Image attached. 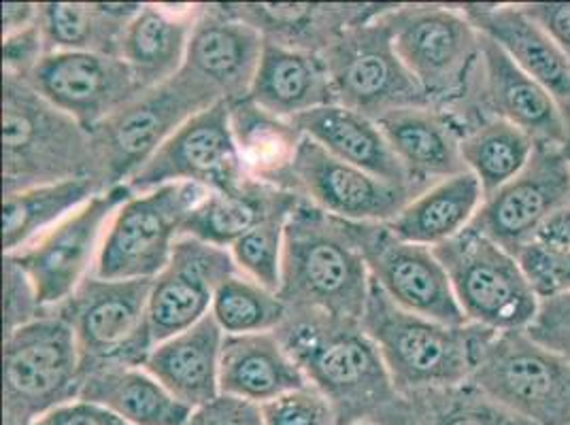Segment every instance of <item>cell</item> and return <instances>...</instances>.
I'll return each instance as SVG.
<instances>
[{"instance_id": "1", "label": "cell", "mask_w": 570, "mask_h": 425, "mask_svg": "<svg viewBox=\"0 0 570 425\" xmlns=\"http://www.w3.org/2000/svg\"><path fill=\"white\" fill-rule=\"evenodd\" d=\"M313 387L333 402L341 425L373 424L396 387L360 319L287 308L275 330Z\"/></svg>"}, {"instance_id": "2", "label": "cell", "mask_w": 570, "mask_h": 425, "mask_svg": "<svg viewBox=\"0 0 570 425\" xmlns=\"http://www.w3.org/2000/svg\"><path fill=\"white\" fill-rule=\"evenodd\" d=\"M371 273L360 249L356 221L301 200L285 226L279 298L287 308H315L362 319Z\"/></svg>"}, {"instance_id": "3", "label": "cell", "mask_w": 570, "mask_h": 425, "mask_svg": "<svg viewBox=\"0 0 570 425\" xmlns=\"http://www.w3.org/2000/svg\"><path fill=\"white\" fill-rule=\"evenodd\" d=\"M72 179L100 184L92 132L22 77L2 75V194Z\"/></svg>"}, {"instance_id": "4", "label": "cell", "mask_w": 570, "mask_h": 425, "mask_svg": "<svg viewBox=\"0 0 570 425\" xmlns=\"http://www.w3.org/2000/svg\"><path fill=\"white\" fill-rule=\"evenodd\" d=\"M360 324L377 345L399 394L466 383L497 334L476 324L448 326L409 313L375 284Z\"/></svg>"}, {"instance_id": "5", "label": "cell", "mask_w": 570, "mask_h": 425, "mask_svg": "<svg viewBox=\"0 0 570 425\" xmlns=\"http://www.w3.org/2000/svg\"><path fill=\"white\" fill-rule=\"evenodd\" d=\"M383 20L430 107L450 113L469 100L481 67L483 34L460 4H392Z\"/></svg>"}, {"instance_id": "6", "label": "cell", "mask_w": 570, "mask_h": 425, "mask_svg": "<svg viewBox=\"0 0 570 425\" xmlns=\"http://www.w3.org/2000/svg\"><path fill=\"white\" fill-rule=\"evenodd\" d=\"M217 102L224 100L214 86L186 67L165 83L139 92L90 130L102 188L126 186L186 121Z\"/></svg>"}, {"instance_id": "7", "label": "cell", "mask_w": 570, "mask_h": 425, "mask_svg": "<svg viewBox=\"0 0 570 425\" xmlns=\"http://www.w3.org/2000/svg\"><path fill=\"white\" fill-rule=\"evenodd\" d=\"M81 380V354L71 326L46 310L32 324L4 336L2 425H32L79 401Z\"/></svg>"}, {"instance_id": "8", "label": "cell", "mask_w": 570, "mask_h": 425, "mask_svg": "<svg viewBox=\"0 0 570 425\" xmlns=\"http://www.w3.org/2000/svg\"><path fill=\"white\" fill-rule=\"evenodd\" d=\"M532 425H570V359L528 330L497 332L469 378Z\"/></svg>"}, {"instance_id": "9", "label": "cell", "mask_w": 570, "mask_h": 425, "mask_svg": "<svg viewBox=\"0 0 570 425\" xmlns=\"http://www.w3.org/2000/svg\"><path fill=\"white\" fill-rule=\"evenodd\" d=\"M434 254L469 324L494 332L530 328L541 303L513 254L473 226L434 247Z\"/></svg>"}, {"instance_id": "10", "label": "cell", "mask_w": 570, "mask_h": 425, "mask_svg": "<svg viewBox=\"0 0 570 425\" xmlns=\"http://www.w3.org/2000/svg\"><path fill=\"white\" fill-rule=\"evenodd\" d=\"M151 279H100L90 275L51 308L77 338L83 373L100 366H139L156 347L149 319Z\"/></svg>"}, {"instance_id": "11", "label": "cell", "mask_w": 570, "mask_h": 425, "mask_svg": "<svg viewBox=\"0 0 570 425\" xmlns=\"http://www.w3.org/2000/svg\"><path fill=\"white\" fill-rule=\"evenodd\" d=\"M207 194L196 184H168L132 194L109 224L96 277L156 279L170 260L188 215Z\"/></svg>"}, {"instance_id": "12", "label": "cell", "mask_w": 570, "mask_h": 425, "mask_svg": "<svg viewBox=\"0 0 570 425\" xmlns=\"http://www.w3.org/2000/svg\"><path fill=\"white\" fill-rule=\"evenodd\" d=\"M322 58L336 105L364 118L377 121L404 107H430L424 90L394 48L383 16L343 32Z\"/></svg>"}, {"instance_id": "13", "label": "cell", "mask_w": 570, "mask_h": 425, "mask_svg": "<svg viewBox=\"0 0 570 425\" xmlns=\"http://www.w3.org/2000/svg\"><path fill=\"white\" fill-rule=\"evenodd\" d=\"M130 196L128 186L107 189L24 249L4 254L24 268L43 310L62 305L79 285L95 275L109 224Z\"/></svg>"}, {"instance_id": "14", "label": "cell", "mask_w": 570, "mask_h": 425, "mask_svg": "<svg viewBox=\"0 0 570 425\" xmlns=\"http://www.w3.org/2000/svg\"><path fill=\"white\" fill-rule=\"evenodd\" d=\"M230 123L228 102L186 121L126 184L132 194L168 184H196L207 191H233L247 181Z\"/></svg>"}, {"instance_id": "15", "label": "cell", "mask_w": 570, "mask_h": 425, "mask_svg": "<svg viewBox=\"0 0 570 425\" xmlns=\"http://www.w3.org/2000/svg\"><path fill=\"white\" fill-rule=\"evenodd\" d=\"M357 238L373 284L396 307L448 326L469 324L434 249L394 237L387 224H357Z\"/></svg>"}, {"instance_id": "16", "label": "cell", "mask_w": 570, "mask_h": 425, "mask_svg": "<svg viewBox=\"0 0 570 425\" xmlns=\"http://www.w3.org/2000/svg\"><path fill=\"white\" fill-rule=\"evenodd\" d=\"M570 205V158L564 147L537 145L522 172L483 198L473 228L509 254L532 243L556 211Z\"/></svg>"}, {"instance_id": "17", "label": "cell", "mask_w": 570, "mask_h": 425, "mask_svg": "<svg viewBox=\"0 0 570 425\" xmlns=\"http://www.w3.org/2000/svg\"><path fill=\"white\" fill-rule=\"evenodd\" d=\"M450 116L462 132L475 119H502L520 128L537 145L564 147L569 135L567 119L556 98L485 37L473 92Z\"/></svg>"}, {"instance_id": "18", "label": "cell", "mask_w": 570, "mask_h": 425, "mask_svg": "<svg viewBox=\"0 0 570 425\" xmlns=\"http://www.w3.org/2000/svg\"><path fill=\"white\" fill-rule=\"evenodd\" d=\"M292 191L317 209L356 224H390L422 194L347 165L307 137L294 162Z\"/></svg>"}, {"instance_id": "19", "label": "cell", "mask_w": 570, "mask_h": 425, "mask_svg": "<svg viewBox=\"0 0 570 425\" xmlns=\"http://www.w3.org/2000/svg\"><path fill=\"white\" fill-rule=\"evenodd\" d=\"M237 266L228 249L194 237L177 238L165 270L151 279L147 319L154 343H163L205 319L219 285Z\"/></svg>"}, {"instance_id": "20", "label": "cell", "mask_w": 570, "mask_h": 425, "mask_svg": "<svg viewBox=\"0 0 570 425\" xmlns=\"http://www.w3.org/2000/svg\"><path fill=\"white\" fill-rule=\"evenodd\" d=\"M26 81L86 130H95L142 92L121 58L81 51L48 53Z\"/></svg>"}, {"instance_id": "21", "label": "cell", "mask_w": 570, "mask_h": 425, "mask_svg": "<svg viewBox=\"0 0 570 425\" xmlns=\"http://www.w3.org/2000/svg\"><path fill=\"white\" fill-rule=\"evenodd\" d=\"M394 2H222L238 22L277 48L326 53L343 32L383 16Z\"/></svg>"}, {"instance_id": "22", "label": "cell", "mask_w": 570, "mask_h": 425, "mask_svg": "<svg viewBox=\"0 0 570 425\" xmlns=\"http://www.w3.org/2000/svg\"><path fill=\"white\" fill-rule=\"evenodd\" d=\"M266 41L261 32L228 16L222 2L198 4L186 69L203 77L228 105L252 95Z\"/></svg>"}, {"instance_id": "23", "label": "cell", "mask_w": 570, "mask_h": 425, "mask_svg": "<svg viewBox=\"0 0 570 425\" xmlns=\"http://www.w3.org/2000/svg\"><path fill=\"white\" fill-rule=\"evenodd\" d=\"M476 30L494 41L528 77L541 83L570 118V62L520 4H460Z\"/></svg>"}, {"instance_id": "24", "label": "cell", "mask_w": 570, "mask_h": 425, "mask_svg": "<svg viewBox=\"0 0 570 425\" xmlns=\"http://www.w3.org/2000/svg\"><path fill=\"white\" fill-rule=\"evenodd\" d=\"M377 126L415 186L428 189L466 172L462 130L450 113L434 107H404L377 119Z\"/></svg>"}, {"instance_id": "25", "label": "cell", "mask_w": 570, "mask_h": 425, "mask_svg": "<svg viewBox=\"0 0 570 425\" xmlns=\"http://www.w3.org/2000/svg\"><path fill=\"white\" fill-rule=\"evenodd\" d=\"M226 334L217 326L214 315L158 343L142 368L156 378L170 396L188 408H198L217 398L219 364Z\"/></svg>"}, {"instance_id": "26", "label": "cell", "mask_w": 570, "mask_h": 425, "mask_svg": "<svg viewBox=\"0 0 570 425\" xmlns=\"http://www.w3.org/2000/svg\"><path fill=\"white\" fill-rule=\"evenodd\" d=\"M307 383L305 373L275 332L230 334L224 338L219 364L222 394L262 406Z\"/></svg>"}, {"instance_id": "27", "label": "cell", "mask_w": 570, "mask_h": 425, "mask_svg": "<svg viewBox=\"0 0 570 425\" xmlns=\"http://www.w3.org/2000/svg\"><path fill=\"white\" fill-rule=\"evenodd\" d=\"M198 4H142L126 28L119 58L128 65L141 90L156 88L184 71Z\"/></svg>"}, {"instance_id": "28", "label": "cell", "mask_w": 570, "mask_h": 425, "mask_svg": "<svg viewBox=\"0 0 570 425\" xmlns=\"http://www.w3.org/2000/svg\"><path fill=\"white\" fill-rule=\"evenodd\" d=\"M294 123L307 139L324 147L334 158L362 168L383 181L424 191L409 179L377 121L341 105H328L294 119Z\"/></svg>"}, {"instance_id": "29", "label": "cell", "mask_w": 570, "mask_h": 425, "mask_svg": "<svg viewBox=\"0 0 570 425\" xmlns=\"http://www.w3.org/2000/svg\"><path fill=\"white\" fill-rule=\"evenodd\" d=\"M249 98L264 111L296 119L336 105L326 62L317 53L266 43Z\"/></svg>"}, {"instance_id": "30", "label": "cell", "mask_w": 570, "mask_h": 425, "mask_svg": "<svg viewBox=\"0 0 570 425\" xmlns=\"http://www.w3.org/2000/svg\"><path fill=\"white\" fill-rule=\"evenodd\" d=\"M301 200L294 191L247 179L233 191H209L188 215L181 235L230 249L262 221L294 211Z\"/></svg>"}, {"instance_id": "31", "label": "cell", "mask_w": 570, "mask_h": 425, "mask_svg": "<svg viewBox=\"0 0 570 425\" xmlns=\"http://www.w3.org/2000/svg\"><path fill=\"white\" fill-rule=\"evenodd\" d=\"M230 107V123L238 156L249 179L292 191L298 149L305 141L294 119H282L245 98Z\"/></svg>"}, {"instance_id": "32", "label": "cell", "mask_w": 570, "mask_h": 425, "mask_svg": "<svg viewBox=\"0 0 570 425\" xmlns=\"http://www.w3.org/2000/svg\"><path fill=\"white\" fill-rule=\"evenodd\" d=\"M79 401L98 404L130 425H184L191 413L139 366H100L83 373Z\"/></svg>"}, {"instance_id": "33", "label": "cell", "mask_w": 570, "mask_h": 425, "mask_svg": "<svg viewBox=\"0 0 570 425\" xmlns=\"http://www.w3.org/2000/svg\"><path fill=\"white\" fill-rule=\"evenodd\" d=\"M483 198L481 184L466 170L424 189L387 228L401 240L434 249L462 235L473 224Z\"/></svg>"}, {"instance_id": "34", "label": "cell", "mask_w": 570, "mask_h": 425, "mask_svg": "<svg viewBox=\"0 0 570 425\" xmlns=\"http://www.w3.org/2000/svg\"><path fill=\"white\" fill-rule=\"evenodd\" d=\"M141 7L139 2H41L39 26L49 53L81 51L119 58L124 32Z\"/></svg>"}, {"instance_id": "35", "label": "cell", "mask_w": 570, "mask_h": 425, "mask_svg": "<svg viewBox=\"0 0 570 425\" xmlns=\"http://www.w3.org/2000/svg\"><path fill=\"white\" fill-rule=\"evenodd\" d=\"M375 425H532L485 396L471 380L396 394Z\"/></svg>"}, {"instance_id": "36", "label": "cell", "mask_w": 570, "mask_h": 425, "mask_svg": "<svg viewBox=\"0 0 570 425\" xmlns=\"http://www.w3.org/2000/svg\"><path fill=\"white\" fill-rule=\"evenodd\" d=\"M95 179H72L41 188L26 189L4 196L2 200V243L4 254L24 249L32 240L46 235L65 217L102 194Z\"/></svg>"}, {"instance_id": "37", "label": "cell", "mask_w": 570, "mask_h": 425, "mask_svg": "<svg viewBox=\"0 0 570 425\" xmlns=\"http://www.w3.org/2000/svg\"><path fill=\"white\" fill-rule=\"evenodd\" d=\"M537 142L497 118H479L462 132V160L485 196L515 179L530 162Z\"/></svg>"}, {"instance_id": "38", "label": "cell", "mask_w": 570, "mask_h": 425, "mask_svg": "<svg viewBox=\"0 0 570 425\" xmlns=\"http://www.w3.org/2000/svg\"><path fill=\"white\" fill-rule=\"evenodd\" d=\"M285 313L287 307L277 291L262 287L240 273L219 285L212 307V315L226 336L275 332L284 322Z\"/></svg>"}, {"instance_id": "39", "label": "cell", "mask_w": 570, "mask_h": 425, "mask_svg": "<svg viewBox=\"0 0 570 425\" xmlns=\"http://www.w3.org/2000/svg\"><path fill=\"white\" fill-rule=\"evenodd\" d=\"M292 212H282L262 221L228 249L240 275L277 294L282 285L285 226Z\"/></svg>"}, {"instance_id": "40", "label": "cell", "mask_w": 570, "mask_h": 425, "mask_svg": "<svg viewBox=\"0 0 570 425\" xmlns=\"http://www.w3.org/2000/svg\"><path fill=\"white\" fill-rule=\"evenodd\" d=\"M515 258L539 303L569 296L570 251L532 240L515 254Z\"/></svg>"}, {"instance_id": "41", "label": "cell", "mask_w": 570, "mask_h": 425, "mask_svg": "<svg viewBox=\"0 0 570 425\" xmlns=\"http://www.w3.org/2000/svg\"><path fill=\"white\" fill-rule=\"evenodd\" d=\"M262 415L266 425H341L333 402L311 383L262 404Z\"/></svg>"}, {"instance_id": "42", "label": "cell", "mask_w": 570, "mask_h": 425, "mask_svg": "<svg viewBox=\"0 0 570 425\" xmlns=\"http://www.w3.org/2000/svg\"><path fill=\"white\" fill-rule=\"evenodd\" d=\"M2 326H4V336L13 334L20 328H24L28 324H32L35 319H39L46 310L39 303L37 289L30 281V277L26 275L24 268L4 256L2 264Z\"/></svg>"}, {"instance_id": "43", "label": "cell", "mask_w": 570, "mask_h": 425, "mask_svg": "<svg viewBox=\"0 0 570 425\" xmlns=\"http://www.w3.org/2000/svg\"><path fill=\"white\" fill-rule=\"evenodd\" d=\"M48 53L46 37L37 20V24L2 39V75L28 79Z\"/></svg>"}, {"instance_id": "44", "label": "cell", "mask_w": 570, "mask_h": 425, "mask_svg": "<svg viewBox=\"0 0 570 425\" xmlns=\"http://www.w3.org/2000/svg\"><path fill=\"white\" fill-rule=\"evenodd\" d=\"M184 425H266L261 404L219 394L214 401L191 408Z\"/></svg>"}, {"instance_id": "45", "label": "cell", "mask_w": 570, "mask_h": 425, "mask_svg": "<svg viewBox=\"0 0 570 425\" xmlns=\"http://www.w3.org/2000/svg\"><path fill=\"white\" fill-rule=\"evenodd\" d=\"M528 334L541 345L570 359V294L541 303Z\"/></svg>"}, {"instance_id": "46", "label": "cell", "mask_w": 570, "mask_h": 425, "mask_svg": "<svg viewBox=\"0 0 570 425\" xmlns=\"http://www.w3.org/2000/svg\"><path fill=\"white\" fill-rule=\"evenodd\" d=\"M522 7L570 62V2H522Z\"/></svg>"}, {"instance_id": "47", "label": "cell", "mask_w": 570, "mask_h": 425, "mask_svg": "<svg viewBox=\"0 0 570 425\" xmlns=\"http://www.w3.org/2000/svg\"><path fill=\"white\" fill-rule=\"evenodd\" d=\"M32 425H130L111 411L92 404V402L75 401L56 408Z\"/></svg>"}, {"instance_id": "48", "label": "cell", "mask_w": 570, "mask_h": 425, "mask_svg": "<svg viewBox=\"0 0 570 425\" xmlns=\"http://www.w3.org/2000/svg\"><path fill=\"white\" fill-rule=\"evenodd\" d=\"M37 20H39L37 2H4L2 4V39L37 24Z\"/></svg>"}, {"instance_id": "49", "label": "cell", "mask_w": 570, "mask_h": 425, "mask_svg": "<svg viewBox=\"0 0 570 425\" xmlns=\"http://www.w3.org/2000/svg\"><path fill=\"white\" fill-rule=\"evenodd\" d=\"M534 240L549 245V247H556V249L570 251V205L553 212L541 226Z\"/></svg>"}, {"instance_id": "50", "label": "cell", "mask_w": 570, "mask_h": 425, "mask_svg": "<svg viewBox=\"0 0 570 425\" xmlns=\"http://www.w3.org/2000/svg\"><path fill=\"white\" fill-rule=\"evenodd\" d=\"M567 132H569V135H567V145H564V149H567V154H569L570 158V118H567Z\"/></svg>"}, {"instance_id": "51", "label": "cell", "mask_w": 570, "mask_h": 425, "mask_svg": "<svg viewBox=\"0 0 570 425\" xmlns=\"http://www.w3.org/2000/svg\"><path fill=\"white\" fill-rule=\"evenodd\" d=\"M354 425H375V424H354Z\"/></svg>"}]
</instances>
